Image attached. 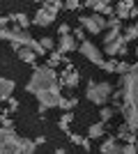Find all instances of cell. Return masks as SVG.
<instances>
[{
	"instance_id": "cell-47",
	"label": "cell",
	"mask_w": 138,
	"mask_h": 154,
	"mask_svg": "<svg viewBox=\"0 0 138 154\" xmlns=\"http://www.w3.org/2000/svg\"><path fill=\"white\" fill-rule=\"evenodd\" d=\"M136 7H138V5H136Z\"/></svg>"
},
{
	"instance_id": "cell-33",
	"label": "cell",
	"mask_w": 138,
	"mask_h": 154,
	"mask_svg": "<svg viewBox=\"0 0 138 154\" xmlns=\"http://www.w3.org/2000/svg\"><path fill=\"white\" fill-rule=\"evenodd\" d=\"M35 149H37L35 140H26L23 143V154H35Z\"/></svg>"
},
{
	"instance_id": "cell-35",
	"label": "cell",
	"mask_w": 138,
	"mask_h": 154,
	"mask_svg": "<svg viewBox=\"0 0 138 154\" xmlns=\"http://www.w3.org/2000/svg\"><path fill=\"white\" fill-rule=\"evenodd\" d=\"M69 140H72L74 145H81V147H83V143H85V138H83V136H78V134H69Z\"/></svg>"
},
{
	"instance_id": "cell-32",
	"label": "cell",
	"mask_w": 138,
	"mask_h": 154,
	"mask_svg": "<svg viewBox=\"0 0 138 154\" xmlns=\"http://www.w3.org/2000/svg\"><path fill=\"white\" fill-rule=\"evenodd\" d=\"M108 30H122V21H120L118 16L108 19Z\"/></svg>"
},
{
	"instance_id": "cell-5",
	"label": "cell",
	"mask_w": 138,
	"mask_h": 154,
	"mask_svg": "<svg viewBox=\"0 0 138 154\" xmlns=\"http://www.w3.org/2000/svg\"><path fill=\"white\" fill-rule=\"evenodd\" d=\"M81 28L90 35H101L104 30H108V19H104L101 14H90V16H78Z\"/></svg>"
},
{
	"instance_id": "cell-37",
	"label": "cell",
	"mask_w": 138,
	"mask_h": 154,
	"mask_svg": "<svg viewBox=\"0 0 138 154\" xmlns=\"http://www.w3.org/2000/svg\"><path fill=\"white\" fill-rule=\"evenodd\" d=\"M122 152L124 154H138V147L136 145H122Z\"/></svg>"
},
{
	"instance_id": "cell-13",
	"label": "cell",
	"mask_w": 138,
	"mask_h": 154,
	"mask_svg": "<svg viewBox=\"0 0 138 154\" xmlns=\"http://www.w3.org/2000/svg\"><path fill=\"white\" fill-rule=\"evenodd\" d=\"M99 154H124L122 147L118 145V138L115 136H106V140L101 143V147H99Z\"/></svg>"
},
{
	"instance_id": "cell-26",
	"label": "cell",
	"mask_w": 138,
	"mask_h": 154,
	"mask_svg": "<svg viewBox=\"0 0 138 154\" xmlns=\"http://www.w3.org/2000/svg\"><path fill=\"white\" fill-rule=\"evenodd\" d=\"M124 42H136L138 39V30H136V26H129V28H124Z\"/></svg>"
},
{
	"instance_id": "cell-14",
	"label": "cell",
	"mask_w": 138,
	"mask_h": 154,
	"mask_svg": "<svg viewBox=\"0 0 138 154\" xmlns=\"http://www.w3.org/2000/svg\"><path fill=\"white\" fill-rule=\"evenodd\" d=\"M58 51L62 53V55H67V53H72V51H78V42L74 39V35H67V37H60Z\"/></svg>"
},
{
	"instance_id": "cell-42",
	"label": "cell",
	"mask_w": 138,
	"mask_h": 154,
	"mask_svg": "<svg viewBox=\"0 0 138 154\" xmlns=\"http://www.w3.org/2000/svg\"><path fill=\"white\" fill-rule=\"evenodd\" d=\"M53 154H67V152H65V149H62V147H58V149H55V152H53Z\"/></svg>"
},
{
	"instance_id": "cell-19",
	"label": "cell",
	"mask_w": 138,
	"mask_h": 154,
	"mask_svg": "<svg viewBox=\"0 0 138 154\" xmlns=\"http://www.w3.org/2000/svg\"><path fill=\"white\" fill-rule=\"evenodd\" d=\"M14 23H16V28H21V30H28V26H30L32 21L28 19L23 12H14Z\"/></svg>"
},
{
	"instance_id": "cell-2",
	"label": "cell",
	"mask_w": 138,
	"mask_h": 154,
	"mask_svg": "<svg viewBox=\"0 0 138 154\" xmlns=\"http://www.w3.org/2000/svg\"><path fill=\"white\" fill-rule=\"evenodd\" d=\"M60 83H58V71L51 69V67H35L32 76H30V81H28L26 85V92H30V94H41V92H48V90H58Z\"/></svg>"
},
{
	"instance_id": "cell-25",
	"label": "cell",
	"mask_w": 138,
	"mask_h": 154,
	"mask_svg": "<svg viewBox=\"0 0 138 154\" xmlns=\"http://www.w3.org/2000/svg\"><path fill=\"white\" fill-rule=\"evenodd\" d=\"M120 37H122V35H120V30H106V35H104V46L113 44V42H118Z\"/></svg>"
},
{
	"instance_id": "cell-46",
	"label": "cell",
	"mask_w": 138,
	"mask_h": 154,
	"mask_svg": "<svg viewBox=\"0 0 138 154\" xmlns=\"http://www.w3.org/2000/svg\"><path fill=\"white\" fill-rule=\"evenodd\" d=\"M136 147H138V140H136Z\"/></svg>"
},
{
	"instance_id": "cell-10",
	"label": "cell",
	"mask_w": 138,
	"mask_h": 154,
	"mask_svg": "<svg viewBox=\"0 0 138 154\" xmlns=\"http://www.w3.org/2000/svg\"><path fill=\"white\" fill-rule=\"evenodd\" d=\"M85 7H90V9H94V12L97 14H101V16H108V19H113V16H115V7L111 5V2H106V0H101V2H99V0H87L85 2Z\"/></svg>"
},
{
	"instance_id": "cell-39",
	"label": "cell",
	"mask_w": 138,
	"mask_h": 154,
	"mask_svg": "<svg viewBox=\"0 0 138 154\" xmlns=\"http://www.w3.org/2000/svg\"><path fill=\"white\" fill-rule=\"evenodd\" d=\"M46 143V136H37V138H35V145H44Z\"/></svg>"
},
{
	"instance_id": "cell-16",
	"label": "cell",
	"mask_w": 138,
	"mask_h": 154,
	"mask_svg": "<svg viewBox=\"0 0 138 154\" xmlns=\"http://www.w3.org/2000/svg\"><path fill=\"white\" fill-rule=\"evenodd\" d=\"M14 88H16V83L12 78H0V101H7L14 94Z\"/></svg>"
},
{
	"instance_id": "cell-40",
	"label": "cell",
	"mask_w": 138,
	"mask_h": 154,
	"mask_svg": "<svg viewBox=\"0 0 138 154\" xmlns=\"http://www.w3.org/2000/svg\"><path fill=\"white\" fill-rule=\"evenodd\" d=\"M129 16H131V19H138V7H133L131 12H129Z\"/></svg>"
},
{
	"instance_id": "cell-27",
	"label": "cell",
	"mask_w": 138,
	"mask_h": 154,
	"mask_svg": "<svg viewBox=\"0 0 138 154\" xmlns=\"http://www.w3.org/2000/svg\"><path fill=\"white\" fill-rule=\"evenodd\" d=\"M41 7H46V9H53V12H60V9L65 7V2H60V0H46V2H41Z\"/></svg>"
},
{
	"instance_id": "cell-21",
	"label": "cell",
	"mask_w": 138,
	"mask_h": 154,
	"mask_svg": "<svg viewBox=\"0 0 138 154\" xmlns=\"http://www.w3.org/2000/svg\"><path fill=\"white\" fill-rule=\"evenodd\" d=\"M74 122V113H62V117L58 120V127L65 131V134H69V124Z\"/></svg>"
},
{
	"instance_id": "cell-41",
	"label": "cell",
	"mask_w": 138,
	"mask_h": 154,
	"mask_svg": "<svg viewBox=\"0 0 138 154\" xmlns=\"http://www.w3.org/2000/svg\"><path fill=\"white\" fill-rule=\"evenodd\" d=\"M129 74H133V76H138V62H136V64H131V71H129Z\"/></svg>"
},
{
	"instance_id": "cell-1",
	"label": "cell",
	"mask_w": 138,
	"mask_h": 154,
	"mask_svg": "<svg viewBox=\"0 0 138 154\" xmlns=\"http://www.w3.org/2000/svg\"><path fill=\"white\" fill-rule=\"evenodd\" d=\"M120 90H122V117L131 127V131L138 134V76L133 74L122 76Z\"/></svg>"
},
{
	"instance_id": "cell-28",
	"label": "cell",
	"mask_w": 138,
	"mask_h": 154,
	"mask_svg": "<svg viewBox=\"0 0 138 154\" xmlns=\"http://www.w3.org/2000/svg\"><path fill=\"white\" fill-rule=\"evenodd\" d=\"M0 129H14V122L9 120L7 113H0Z\"/></svg>"
},
{
	"instance_id": "cell-20",
	"label": "cell",
	"mask_w": 138,
	"mask_h": 154,
	"mask_svg": "<svg viewBox=\"0 0 138 154\" xmlns=\"http://www.w3.org/2000/svg\"><path fill=\"white\" fill-rule=\"evenodd\" d=\"M16 55H19L23 62H28V64H32V67H35V60H37V55H35L30 48H19V51H16Z\"/></svg>"
},
{
	"instance_id": "cell-11",
	"label": "cell",
	"mask_w": 138,
	"mask_h": 154,
	"mask_svg": "<svg viewBox=\"0 0 138 154\" xmlns=\"http://www.w3.org/2000/svg\"><path fill=\"white\" fill-rule=\"evenodd\" d=\"M127 42H124V37H120L118 42H113V44H108V46H104V53L108 55V58H115V55H120V58H124L127 55Z\"/></svg>"
},
{
	"instance_id": "cell-38",
	"label": "cell",
	"mask_w": 138,
	"mask_h": 154,
	"mask_svg": "<svg viewBox=\"0 0 138 154\" xmlns=\"http://www.w3.org/2000/svg\"><path fill=\"white\" fill-rule=\"evenodd\" d=\"M81 2H76V0H69V2H65V9H78Z\"/></svg>"
},
{
	"instance_id": "cell-12",
	"label": "cell",
	"mask_w": 138,
	"mask_h": 154,
	"mask_svg": "<svg viewBox=\"0 0 138 154\" xmlns=\"http://www.w3.org/2000/svg\"><path fill=\"white\" fill-rule=\"evenodd\" d=\"M115 138L124 140V145H136V140H138L136 131H131V127H129L127 122H122V124L118 127V134H115Z\"/></svg>"
},
{
	"instance_id": "cell-24",
	"label": "cell",
	"mask_w": 138,
	"mask_h": 154,
	"mask_svg": "<svg viewBox=\"0 0 138 154\" xmlns=\"http://www.w3.org/2000/svg\"><path fill=\"white\" fill-rule=\"evenodd\" d=\"M118 64H120V60L111 58V60H104V67H101V69L108 71V74H118Z\"/></svg>"
},
{
	"instance_id": "cell-23",
	"label": "cell",
	"mask_w": 138,
	"mask_h": 154,
	"mask_svg": "<svg viewBox=\"0 0 138 154\" xmlns=\"http://www.w3.org/2000/svg\"><path fill=\"white\" fill-rule=\"evenodd\" d=\"M113 115H115V110H113L111 108V106H104V108H101V110H99V120H101V122H111V120H113Z\"/></svg>"
},
{
	"instance_id": "cell-45",
	"label": "cell",
	"mask_w": 138,
	"mask_h": 154,
	"mask_svg": "<svg viewBox=\"0 0 138 154\" xmlns=\"http://www.w3.org/2000/svg\"><path fill=\"white\" fill-rule=\"evenodd\" d=\"M136 30H138V23H136Z\"/></svg>"
},
{
	"instance_id": "cell-6",
	"label": "cell",
	"mask_w": 138,
	"mask_h": 154,
	"mask_svg": "<svg viewBox=\"0 0 138 154\" xmlns=\"http://www.w3.org/2000/svg\"><path fill=\"white\" fill-rule=\"evenodd\" d=\"M62 60H65V71L58 76V83H60V88H69V90H74V88H78L81 76H78V71L74 69V64L69 62L65 55H62Z\"/></svg>"
},
{
	"instance_id": "cell-15",
	"label": "cell",
	"mask_w": 138,
	"mask_h": 154,
	"mask_svg": "<svg viewBox=\"0 0 138 154\" xmlns=\"http://www.w3.org/2000/svg\"><path fill=\"white\" fill-rule=\"evenodd\" d=\"M133 7H136V2H133V0H122V2H118V5H115V16H118L120 21L129 19V12H131Z\"/></svg>"
},
{
	"instance_id": "cell-34",
	"label": "cell",
	"mask_w": 138,
	"mask_h": 154,
	"mask_svg": "<svg viewBox=\"0 0 138 154\" xmlns=\"http://www.w3.org/2000/svg\"><path fill=\"white\" fill-rule=\"evenodd\" d=\"M58 35L60 37H67V35H72V28L67 26V23H60L58 26Z\"/></svg>"
},
{
	"instance_id": "cell-44",
	"label": "cell",
	"mask_w": 138,
	"mask_h": 154,
	"mask_svg": "<svg viewBox=\"0 0 138 154\" xmlns=\"http://www.w3.org/2000/svg\"><path fill=\"white\" fill-rule=\"evenodd\" d=\"M0 113H5V110H2V106H0Z\"/></svg>"
},
{
	"instance_id": "cell-7",
	"label": "cell",
	"mask_w": 138,
	"mask_h": 154,
	"mask_svg": "<svg viewBox=\"0 0 138 154\" xmlns=\"http://www.w3.org/2000/svg\"><path fill=\"white\" fill-rule=\"evenodd\" d=\"M78 53L83 55L85 60H90L92 64H97V67H104V58H101V48L97 44H92V42H81L78 44Z\"/></svg>"
},
{
	"instance_id": "cell-4",
	"label": "cell",
	"mask_w": 138,
	"mask_h": 154,
	"mask_svg": "<svg viewBox=\"0 0 138 154\" xmlns=\"http://www.w3.org/2000/svg\"><path fill=\"white\" fill-rule=\"evenodd\" d=\"M23 143L14 129H0V154H23Z\"/></svg>"
},
{
	"instance_id": "cell-36",
	"label": "cell",
	"mask_w": 138,
	"mask_h": 154,
	"mask_svg": "<svg viewBox=\"0 0 138 154\" xmlns=\"http://www.w3.org/2000/svg\"><path fill=\"white\" fill-rule=\"evenodd\" d=\"M74 39H76V42H85V30H83V28H78V30H74Z\"/></svg>"
},
{
	"instance_id": "cell-3",
	"label": "cell",
	"mask_w": 138,
	"mask_h": 154,
	"mask_svg": "<svg viewBox=\"0 0 138 154\" xmlns=\"http://www.w3.org/2000/svg\"><path fill=\"white\" fill-rule=\"evenodd\" d=\"M111 94H113V85L106 83V81H101V83H97V81H87V88H85V99L92 103H97V106H101L104 108V103L111 101Z\"/></svg>"
},
{
	"instance_id": "cell-43",
	"label": "cell",
	"mask_w": 138,
	"mask_h": 154,
	"mask_svg": "<svg viewBox=\"0 0 138 154\" xmlns=\"http://www.w3.org/2000/svg\"><path fill=\"white\" fill-rule=\"evenodd\" d=\"M133 53H136V58H138V46H136V48H133Z\"/></svg>"
},
{
	"instance_id": "cell-22",
	"label": "cell",
	"mask_w": 138,
	"mask_h": 154,
	"mask_svg": "<svg viewBox=\"0 0 138 154\" xmlns=\"http://www.w3.org/2000/svg\"><path fill=\"white\" fill-rule=\"evenodd\" d=\"M60 62H62V53L55 48V51H51V55H48V62H46V67H51V69H55V67H60Z\"/></svg>"
},
{
	"instance_id": "cell-31",
	"label": "cell",
	"mask_w": 138,
	"mask_h": 154,
	"mask_svg": "<svg viewBox=\"0 0 138 154\" xmlns=\"http://www.w3.org/2000/svg\"><path fill=\"white\" fill-rule=\"evenodd\" d=\"M7 103H9V106H7V115H9V113H14V110H19V99H14V97H9V99H7Z\"/></svg>"
},
{
	"instance_id": "cell-8",
	"label": "cell",
	"mask_w": 138,
	"mask_h": 154,
	"mask_svg": "<svg viewBox=\"0 0 138 154\" xmlns=\"http://www.w3.org/2000/svg\"><path fill=\"white\" fill-rule=\"evenodd\" d=\"M60 90H62V88H58V90H48V92H41V94H37V101H39V113H46L48 108H55V106H58L60 99H62Z\"/></svg>"
},
{
	"instance_id": "cell-9",
	"label": "cell",
	"mask_w": 138,
	"mask_h": 154,
	"mask_svg": "<svg viewBox=\"0 0 138 154\" xmlns=\"http://www.w3.org/2000/svg\"><path fill=\"white\" fill-rule=\"evenodd\" d=\"M55 16H58V12L46 9V7H39V9L35 12V16H32V23L39 26V28H46V26H51L53 21H55Z\"/></svg>"
},
{
	"instance_id": "cell-18",
	"label": "cell",
	"mask_w": 138,
	"mask_h": 154,
	"mask_svg": "<svg viewBox=\"0 0 138 154\" xmlns=\"http://www.w3.org/2000/svg\"><path fill=\"white\" fill-rule=\"evenodd\" d=\"M76 106H78V99H76V97H69V99H65V97H62V99H60V103H58V108L62 110V113H72Z\"/></svg>"
},
{
	"instance_id": "cell-29",
	"label": "cell",
	"mask_w": 138,
	"mask_h": 154,
	"mask_svg": "<svg viewBox=\"0 0 138 154\" xmlns=\"http://www.w3.org/2000/svg\"><path fill=\"white\" fill-rule=\"evenodd\" d=\"M39 44H41V48H44V51H55V44H53L51 37H41Z\"/></svg>"
},
{
	"instance_id": "cell-17",
	"label": "cell",
	"mask_w": 138,
	"mask_h": 154,
	"mask_svg": "<svg viewBox=\"0 0 138 154\" xmlns=\"http://www.w3.org/2000/svg\"><path fill=\"white\" fill-rule=\"evenodd\" d=\"M104 134H106V124L104 122H94V124H90V129H87V138H90V140H97V138H101Z\"/></svg>"
},
{
	"instance_id": "cell-30",
	"label": "cell",
	"mask_w": 138,
	"mask_h": 154,
	"mask_svg": "<svg viewBox=\"0 0 138 154\" xmlns=\"http://www.w3.org/2000/svg\"><path fill=\"white\" fill-rule=\"evenodd\" d=\"M129 71H131V64L124 62V60H120V64H118V74H120V76H127Z\"/></svg>"
}]
</instances>
